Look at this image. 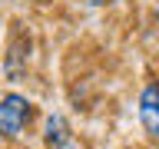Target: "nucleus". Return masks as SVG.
<instances>
[{
    "instance_id": "f257e3e1",
    "label": "nucleus",
    "mask_w": 159,
    "mask_h": 149,
    "mask_svg": "<svg viewBox=\"0 0 159 149\" xmlns=\"http://www.w3.org/2000/svg\"><path fill=\"white\" fill-rule=\"evenodd\" d=\"M30 116H33V103L20 93H7L0 96V136L3 139H17L27 129Z\"/></svg>"
},
{
    "instance_id": "7ed1b4c3",
    "label": "nucleus",
    "mask_w": 159,
    "mask_h": 149,
    "mask_svg": "<svg viewBox=\"0 0 159 149\" xmlns=\"http://www.w3.org/2000/svg\"><path fill=\"white\" fill-rule=\"evenodd\" d=\"M47 142L50 146H66L70 142V126L63 116H50L47 119Z\"/></svg>"
},
{
    "instance_id": "f03ea898",
    "label": "nucleus",
    "mask_w": 159,
    "mask_h": 149,
    "mask_svg": "<svg viewBox=\"0 0 159 149\" xmlns=\"http://www.w3.org/2000/svg\"><path fill=\"white\" fill-rule=\"evenodd\" d=\"M139 123L152 139H159V79L149 83L139 96Z\"/></svg>"
}]
</instances>
